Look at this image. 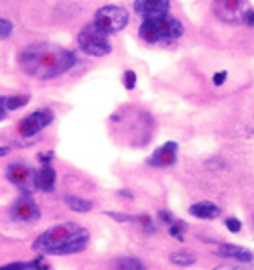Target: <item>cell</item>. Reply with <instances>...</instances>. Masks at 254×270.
<instances>
[{
  "label": "cell",
  "mask_w": 254,
  "mask_h": 270,
  "mask_svg": "<svg viewBox=\"0 0 254 270\" xmlns=\"http://www.w3.org/2000/svg\"><path fill=\"white\" fill-rule=\"evenodd\" d=\"M246 25H250V27L254 29V10H250V14H248V18H246Z\"/></svg>",
  "instance_id": "4dcf8cb0"
},
{
  "label": "cell",
  "mask_w": 254,
  "mask_h": 270,
  "mask_svg": "<svg viewBox=\"0 0 254 270\" xmlns=\"http://www.w3.org/2000/svg\"><path fill=\"white\" fill-rule=\"evenodd\" d=\"M222 258H230L234 262H240V264H248L254 260V254L246 248H242V246H234V244H220L218 250H216Z\"/></svg>",
  "instance_id": "7c38bea8"
},
{
  "label": "cell",
  "mask_w": 254,
  "mask_h": 270,
  "mask_svg": "<svg viewBox=\"0 0 254 270\" xmlns=\"http://www.w3.org/2000/svg\"><path fill=\"white\" fill-rule=\"evenodd\" d=\"M112 270H144V264H142L138 258H132V256H124V258H118V260H114V264H112Z\"/></svg>",
  "instance_id": "2e32d148"
},
{
  "label": "cell",
  "mask_w": 254,
  "mask_h": 270,
  "mask_svg": "<svg viewBox=\"0 0 254 270\" xmlns=\"http://www.w3.org/2000/svg\"><path fill=\"white\" fill-rule=\"evenodd\" d=\"M124 87L126 89H134L136 87V73L132 69L124 71Z\"/></svg>",
  "instance_id": "7402d4cb"
},
{
  "label": "cell",
  "mask_w": 254,
  "mask_h": 270,
  "mask_svg": "<svg viewBox=\"0 0 254 270\" xmlns=\"http://www.w3.org/2000/svg\"><path fill=\"white\" fill-rule=\"evenodd\" d=\"M31 102V96L29 94H23V96H6V110L12 112V110H18Z\"/></svg>",
  "instance_id": "ac0fdd59"
},
{
  "label": "cell",
  "mask_w": 254,
  "mask_h": 270,
  "mask_svg": "<svg viewBox=\"0 0 254 270\" xmlns=\"http://www.w3.org/2000/svg\"><path fill=\"white\" fill-rule=\"evenodd\" d=\"M177 161V142H165L161 148H157L151 159L149 165L151 167H169Z\"/></svg>",
  "instance_id": "8fae6325"
},
{
  "label": "cell",
  "mask_w": 254,
  "mask_h": 270,
  "mask_svg": "<svg viewBox=\"0 0 254 270\" xmlns=\"http://www.w3.org/2000/svg\"><path fill=\"white\" fill-rule=\"evenodd\" d=\"M169 260H171V264H175V266L187 268V266H193L197 258H195V254H191V252H185V250H179V252H173L171 256H169Z\"/></svg>",
  "instance_id": "e0dca14e"
},
{
  "label": "cell",
  "mask_w": 254,
  "mask_h": 270,
  "mask_svg": "<svg viewBox=\"0 0 254 270\" xmlns=\"http://www.w3.org/2000/svg\"><path fill=\"white\" fill-rule=\"evenodd\" d=\"M65 205H67L71 211H77V213H86V211H90V209L94 207L92 201L81 199V197H77V195H67V197H65Z\"/></svg>",
  "instance_id": "9a60e30c"
},
{
  "label": "cell",
  "mask_w": 254,
  "mask_h": 270,
  "mask_svg": "<svg viewBox=\"0 0 254 270\" xmlns=\"http://www.w3.org/2000/svg\"><path fill=\"white\" fill-rule=\"evenodd\" d=\"M8 114V110H6V96H0V120H4Z\"/></svg>",
  "instance_id": "83f0119b"
},
{
  "label": "cell",
  "mask_w": 254,
  "mask_h": 270,
  "mask_svg": "<svg viewBox=\"0 0 254 270\" xmlns=\"http://www.w3.org/2000/svg\"><path fill=\"white\" fill-rule=\"evenodd\" d=\"M138 35L144 43H171L183 35V25L171 14H161L153 18H144L138 29Z\"/></svg>",
  "instance_id": "3957f363"
},
{
  "label": "cell",
  "mask_w": 254,
  "mask_h": 270,
  "mask_svg": "<svg viewBox=\"0 0 254 270\" xmlns=\"http://www.w3.org/2000/svg\"><path fill=\"white\" fill-rule=\"evenodd\" d=\"M53 122V112L43 108V110H37V112H31L29 116H25L23 120L18 122V132L23 134V136H35L39 134L43 128H47L49 124Z\"/></svg>",
  "instance_id": "52a82bcc"
},
{
  "label": "cell",
  "mask_w": 254,
  "mask_h": 270,
  "mask_svg": "<svg viewBox=\"0 0 254 270\" xmlns=\"http://www.w3.org/2000/svg\"><path fill=\"white\" fill-rule=\"evenodd\" d=\"M55 183H57V173H55V169L51 165L43 167L39 173H35V189L51 193L55 189Z\"/></svg>",
  "instance_id": "4fadbf2b"
},
{
  "label": "cell",
  "mask_w": 254,
  "mask_h": 270,
  "mask_svg": "<svg viewBox=\"0 0 254 270\" xmlns=\"http://www.w3.org/2000/svg\"><path fill=\"white\" fill-rule=\"evenodd\" d=\"M214 270H248L244 264H220V266H216Z\"/></svg>",
  "instance_id": "484cf974"
},
{
  "label": "cell",
  "mask_w": 254,
  "mask_h": 270,
  "mask_svg": "<svg viewBox=\"0 0 254 270\" xmlns=\"http://www.w3.org/2000/svg\"><path fill=\"white\" fill-rule=\"evenodd\" d=\"M134 10L142 18H153V16L169 14V10H171V2H169V0H136Z\"/></svg>",
  "instance_id": "30bf717a"
},
{
  "label": "cell",
  "mask_w": 254,
  "mask_h": 270,
  "mask_svg": "<svg viewBox=\"0 0 254 270\" xmlns=\"http://www.w3.org/2000/svg\"><path fill=\"white\" fill-rule=\"evenodd\" d=\"M18 63H20V69L31 77L53 79L71 69L75 63V55L65 47H59V45L35 43V45H29L18 55Z\"/></svg>",
  "instance_id": "6da1fadb"
},
{
  "label": "cell",
  "mask_w": 254,
  "mask_h": 270,
  "mask_svg": "<svg viewBox=\"0 0 254 270\" xmlns=\"http://www.w3.org/2000/svg\"><path fill=\"white\" fill-rule=\"evenodd\" d=\"M12 35V22L6 18H0V41H4Z\"/></svg>",
  "instance_id": "ffe728a7"
},
{
  "label": "cell",
  "mask_w": 254,
  "mask_h": 270,
  "mask_svg": "<svg viewBox=\"0 0 254 270\" xmlns=\"http://www.w3.org/2000/svg\"><path fill=\"white\" fill-rule=\"evenodd\" d=\"M189 213L197 219H216L222 213V209L211 201H199V203H193L189 207Z\"/></svg>",
  "instance_id": "5bb4252c"
},
{
  "label": "cell",
  "mask_w": 254,
  "mask_h": 270,
  "mask_svg": "<svg viewBox=\"0 0 254 270\" xmlns=\"http://www.w3.org/2000/svg\"><path fill=\"white\" fill-rule=\"evenodd\" d=\"M10 217L20 223H31L41 217V209L31 195H20L10 207Z\"/></svg>",
  "instance_id": "9c48e42d"
},
{
  "label": "cell",
  "mask_w": 254,
  "mask_h": 270,
  "mask_svg": "<svg viewBox=\"0 0 254 270\" xmlns=\"http://www.w3.org/2000/svg\"><path fill=\"white\" fill-rule=\"evenodd\" d=\"M51 156H53V152H47V154H39V161L43 163V167H49V163H51Z\"/></svg>",
  "instance_id": "f546056e"
},
{
  "label": "cell",
  "mask_w": 254,
  "mask_h": 270,
  "mask_svg": "<svg viewBox=\"0 0 254 270\" xmlns=\"http://www.w3.org/2000/svg\"><path fill=\"white\" fill-rule=\"evenodd\" d=\"M112 219L116 221H136V215H128V213H116V211H106Z\"/></svg>",
  "instance_id": "d4e9b609"
},
{
  "label": "cell",
  "mask_w": 254,
  "mask_h": 270,
  "mask_svg": "<svg viewBox=\"0 0 254 270\" xmlns=\"http://www.w3.org/2000/svg\"><path fill=\"white\" fill-rule=\"evenodd\" d=\"M226 228H228V232H234V234H238L240 230H242V221L238 219V217H226Z\"/></svg>",
  "instance_id": "44dd1931"
},
{
  "label": "cell",
  "mask_w": 254,
  "mask_h": 270,
  "mask_svg": "<svg viewBox=\"0 0 254 270\" xmlns=\"http://www.w3.org/2000/svg\"><path fill=\"white\" fill-rule=\"evenodd\" d=\"M6 179L23 191V195H31V191L35 187V173L31 171V167H27L23 163L8 165L6 167Z\"/></svg>",
  "instance_id": "ba28073f"
},
{
  "label": "cell",
  "mask_w": 254,
  "mask_h": 270,
  "mask_svg": "<svg viewBox=\"0 0 254 270\" xmlns=\"http://www.w3.org/2000/svg\"><path fill=\"white\" fill-rule=\"evenodd\" d=\"M159 217H161V219H163V221L167 223V226H171V223L175 221L173 213H171V211H165V209H163V211H159Z\"/></svg>",
  "instance_id": "4316f807"
},
{
  "label": "cell",
  "mask_w": 254,
  "mask_h": 270,
  "mask_svg": "<svg viewBox=\"0 0 254 270\" xmlns=\"http://www.w3.org/2000/svg\"><path fill=\"white\" fill-rule=\"evenodd\" d=\"M90 234L79 223H59L55 228H49L33 242V250L47 256H67L77 254L88 248Z\"/></svg>",
  "instance_id": "7a4b0ae2"
},
{
  "label": "cell",
  "mask_w": 254,
  "mask_h": 270,
  "mask_svg": "<svg viewBox=\"0 0 254 270\" xmlns=\"http://www.w3.org/2000/svg\"><path fill=\"white\" fill-rule=\"evenodd\" d=\"M211 8L226 25H246V18L252 10L248 0H214Z\"/></svg>",
  "instance_id": "8992f818"
},
{
  "label": "cell",
  "mask_w": 254,
  "mask_h": 270,
  "mask_svg": "<svg viewBox=\"0 0 254 270\" xmlns=\"http://www.w3.org/2000/svg\"><path fill=\"white\" fill-rule=\"evenodd\" d=\"M0 270H31V266L29 262H10V264L0 266Z\"/></svg>",
  "instance_id": "cb8c5ba5"
},
{
  "label": "cell",
  "mask_w": 254,
  "mask_h": 270,
  "mask_svg": "<svg viewBox=\"0 0 254 270\" xmlns=\"http://www.w3.org/2000/svg\"><path fill=\"white\" fill-rule=\"evenodd\" d=\"M29 266H31V270H51L43 256H39V258H35L33 262H29Z\"/></svg>",
  "instance_id": "603a6c76"
},
{
  "label": "cell",
  "mask_w": 254,
  "mask_h": 270,
  "mask_svg": "<svg viewBox=\"0 0 254 270\" xmlns=\"http://www.w3.org/2000/svg\"><path fill=\"white\" fill-rule=\"evenodd\" d=\"M8 146H0V156H4V154H8Z\"/></svg>",
  "instance_id": "1f68e13d"
},
{
  "label": "cell",
  "mask_w": 254,
  "mask_h": 270,
  "mask_svg": "<svg viewBox=\"0 0 254 270\" xmlns=\"http://www.w3.org/2000/svg\"><path fill=\"white\" fill-rule=\"evenodd\" d=\"M226 77H228V71H220V73H216V75H214V85H222V83L226 81Z\"/></svg>",
  "instance_id": "f1b7e54d"
},
{
  "label": "cell",
  "mask_w": 254,
  "mask_h": 270,
  "mask_svg": "<svg viewBox=\"0 0 254 270\" xmlns=\"http://www.w3.org/2000/svg\"><path fill=\"white\" fill-rule=\"evenodd\" d=\"M183 232H185V223L183 221H173L171 226H169V234H171L173 238H177V240H183Z\"/></svg>",
  "instance_id": "d6986e66"
},
{
  "label": "cell",
  "mask_w": 254,
  "mask_h": 270,
  "mask_svg": "<svg viewBox=\"0 0 254 270\" xmlns=\"http://www.w3.org/2000/svg\"><path fill=\"white\" fill-rule=\"evenodd\" d=\"M77 45L83 53H88L92 57H104L112 51V43L108 35L102 33L94 22H88L77 35Z\"/></svg>",
  "instance_id": "277c9868"
},
{
  "label": "cell",
  "mask_w": 254,
  "mask_h": 270,
  "mask_svg": "<svg viewBox=\"0 0 254 270\" xmlns=\"http://www.w3.org/2000/svg\"><path fill=\"white\" fill-rule=\"evenodd\" d=\"M92 22L102 33L114 35V33H120V31L126 29V25H128V12H126V8H122V6L108 4V6H102L96 12V18Z\"/></svg>",
  "instance_id": "5b68a950"
}]
</instances>
